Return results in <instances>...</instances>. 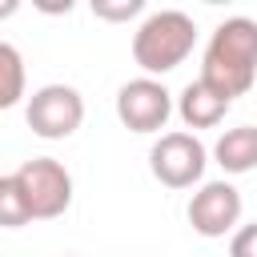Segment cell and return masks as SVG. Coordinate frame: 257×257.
Listing matches in <instances>:
<instances>
[{"label": "cell", "instance_id": "5", "mask_svg": "<svg viewBox=\"0 0 257 257\" xmlns=\"http://www.w3.org/2000/svg\"><path fill=\"white\" fill-rule=\"evenodd\" d=\"M24 120L36 137L44 141H64L80 128L84 120V100L72 84H44L28 96V108H24Z\"/></svg>", "mask_w": 257, "mask_h": 257}, {"label": "cell", "instance_id": "4", "mask_svg": "<svg viewBox=\"0 0 257 257\" xmlns=\"http://www.w3.org/2000/svg\"><path fill=\"white\" fill-rule=\"evenodd\" d=\"M209 153L193 133H161L149 149V169L165 189H193L205 177Z\"/></svg>", "mask_w": 257, "mask_h": 257}, {"label": "cell", "instance_id": "12", "mask_svg": "<svg viewBox=\"0 0 257 257\" xmlns=\"http://www.w3.org/2000/svg\"><path fill=\"white\" fill-rule=\"evenodd\" d=\"M141 12H145V0H116V4H108V0H92V16L112 20V24L133 20V16H141Z\"/></svg>", "mask_w": 257, "mask_h": 257}, {"label": "cell", "instance_id": "13", "mask_svg": "<svg viewBox=\"0 0 257 257\" xmlns=\"http://www.w3.org/2000/svg\"><path fill=\"white\" fill-rule=\"evenodd\" d=\"M229 257H257V221L241 225L229 241Z\"/></svg>", "mask_w": 257, "mask_h": 257}, {"label": "cell", "instance_id": "1", "mask_svg": "<svg viewBox=\"0 0 257 257\" xmlns=\"http://www.w3.org/2000/svg\"><path fill=\"white\" fill-rule=\"evenodd\" d=\"M201 80L217 88L225 100L245 96L257 80V20L229 16L213 28L201 60Z\"/></svg>", "mask_w": 257, "mask_h": 257}, {"label": "cell", "instance_id": "7", "mask_svg": "<svg viewBox=\"0 0 257 257\" xmlns=\"http://www.w3.org/2000/svg\"><path fill=\"white\" fill-rule=\"evenodd\" d=\"M241 193L229 181H205L189 201V225L201 237H225L241 221Z\"/></svg>", "mask_w": 257, "mask_h": 257}, {"label": "cell", "instance_id": "10", "mask_svg": "<svg viewBox=\"0 0 257 257\" xmlns=\"http://www.w3.org/2000/svg\"><path fill=\"white\" fill-rule=\"evenodd\" d=\"M20 96H24V56L8 40H0V108L20 104Z\"/></svg>", "mask_w": 257, "mask_h": 257}, {"label": "cell", "instance_id": "9", "mask_svg": "<svg viewBox=\"0 0 257 257\" xmlns=\"http://www.w3.org/2000/svg\"><path fill=\"white\" fill-rule=\"evenodd\" d=\"M213 157L225 173L241 177V173H253L257 169V124H237V128H225L221 141L213 145Z\"/></svg>", "mask_w": 257, "mask_h": 257}, {"label": "cell", "instance_id": "14", "mask_svg": "<svg viewBox=\"0 0 257 257\" xmlns=\"http://www.w3.org/2000/svg\"><path fill=\"white\" fill-rule=\"evenodd\" d=\"M16 8H20L16 0H4V4H0V20H4V16H16Z\"/></svg>", "mask_w": 257, "mask_h": 257}, {"label": "cell", "instance_id": "11", "mask_svg": "<svg viewBox=\"0 0 257 257\" xmlns=\"http://www.w3.org/2000/svg\"><path fill=\"white\" fill-rule=\"evenodd\" d=\"M28 221H32V213H28V201H24L16 173L0 177V229H20Z\"/></svg>", "mask_w": 257, "mask_h": 257}, {"label": "cell", "instance_id": "6", "mask_svg": "<svg viewBox=\"0 0 257 257\" xmlns=\"http://www.w3.org/2000/svg\"><path fill=\"white\" fill-rule=\"evenodd\" d=\"M116 116L133 133H161L169 124V116H173V92L153 76H137V80L120 84Z\"/></svg>", "mask_w": 257, "mask_h": 257}, {"label": "cell", "instance_id": "15", "mask_svg": "<svg viewBox=\"0 0 257 257\" xmlns=\"http://www.w3.org/2000/svg\"><path fill=\"white\" fill-rule=\"evenodd\" d=\"M72 257H76V253H72Z\"/></svg>", "mask_w": 257, "mask_h": 257}, {"label": "cell", "instance_id": "2", "mask_svg": "<svg viewBox=\"0 0 257 257\" xmlns=\"http://www.w3.org/2000/svg\"><path fill=\"white\" fill-rule=\"evenodd\" d=\"M197 44V24L193 16L177 12V8H161L153 16L141 20V28L133 32V60L149 72V76H165L177 64H185V56Z\"/></svg>", "mask_w": 257, "mask_h": 257}, {"label": "cell", "instance_id": "3", "mask_svg": "<svg viewBox=\"0 0 257 257\" xmlns=\"http://www.w3.org/2000/svg\"><path fill=\"white\" fill-rule=\"evenodd\" d=\"M16 181L24 189V201H28V213L32 221H52L60 217L68 205H72V177L60 161L52 157H32L16 169Z\"/></svg>", "mask_w": 257, "mask_h": 257}, {"label": "cell", "instance_id": "8", "mask_svg": "<svg viewBox=\"0 0 257 257\" xmlns=\"http://www.w3.org/2000/svg\"><path fill=\"white\" fill-rule=\"evenodd\" d=\"M229 104H233V100H225V96H221L217 88H209L201 76L189 80L185 92L177 96V112H181V120H185L189 128H217V124L225 120Z\"/></svg>", "mask_w": 257, "mask_h": 257}]
</instances>
